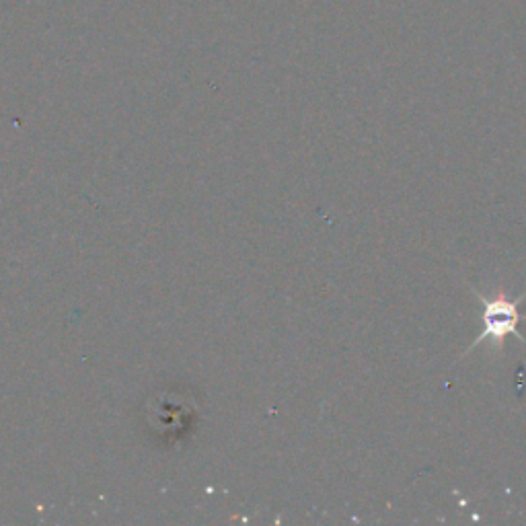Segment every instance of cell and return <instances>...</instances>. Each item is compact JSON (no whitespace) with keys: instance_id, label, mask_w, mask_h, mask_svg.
<instances>
[{"instance_id":"1","label":"cell","mask_w":526,"mask_h":526,"mask_svg":"<svg viewBox=\"0 0 526 526\" xmlns=\"http://www.w3.org/2000/svg\"><path fill=\"white\" fill-rule=\"evenodd\" d=\"M475 294L481 303V333L477 335V340L463 352V356L459 360H463L469 352L479 348L483 342H492L494 346L504 344L508 335L518 337V340L526 346V340L518 331L520 321H526V315L520 313V305L526 300V294H522L518 298H508L502 290L494 298L483 296L477 290H475Z\"/></svg>"}]
</instances>
